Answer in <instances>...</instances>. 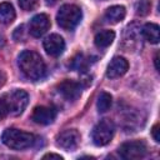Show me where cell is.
I'll return each instance as SVG.
<instances>
[{
  "label": "cell",
  "instance_id": "cell-1",
  "mask_svg": "<svg viewBox=\"0 0 160 160\" xmlns=\"http://www.w3.org/2000/svg\"><path fill=\"white\" fill-rule=\"evenodd\" d=\"M18 65L21 72L30 80H40L46 74V65L42 58L31 50H24L18 56Z\"/></svg>",
  "mask_w": 160,
  "mask_h": 160
},
{
  "label": "cell",
  "instance_id": "cell-2",
  "mask_svg": "<svg viewBox=\"0 0 160 160\" xmlns=\"http://www.w3.org/2000/svg\"><path fill=\"white\" fill-rule=\"evenodd\" d=\"M1 141L12 150H25L34 145L35 135L22 131L20 129L9 128L4 130L1 135Z\"/></svg>",
  "mask_w": 160,
  "mask_h": 160
},
{
  "label": "cell",
  "instance_id": "cell-3",
  "mask_svg": "<svg viewBox=\"0 0 160 160\" xmlns=\"http://www.w3.org/2000/svg\"><path fill=\"white\" fill-rule=\"evenodd\" d=\"M82 12L79 6L72 4H65L62 5L58 14H56V21L60 28L64 30H74L81 21Z\"/></svg>",
  "mask_w": 160,
  "mask_h": 160
},
{
  "label": "cell",
  "instance_id": "cell-4",
  "mask_svg": "<svg viewBox=\"0 0 160 160\" xmlns=\"http://www.w3.org/2000/svg\"><path fill=\"white\" fill-rule=\"evenodd\" d=\"M2 98L5 100L9 115H12V116H18V115L22 114V111L25 110V108L28 106V102H29L28 92L24 90H20V89H15V90L5 94Z\"/></svg>",
  "mask_w": 160,
  "mask_h": 160
},
{
  "label": "cell",
  "instance_id": "cell-5",
  "mask_svg": "<svg viewBox=\"0 0 160 160\" xmlns=\"http://www.w3.org/2000/svg\"><path fill=\"white\" fill-rule=\"evenodd\" d=\"M114 132H115V125H114L112 120L102 119L94 126V129L91 131L92 142L96 146H104L111 141Z\"/></svg>",
  "mask_w": 160,
  "mask_h": 160
},
{
  "label": "cell",
  "instance_id": "cell-6",
  "mask_svg": "<svg viewBox=\"0 0 160 160\" xmlns=\"http://www.w3.org/2000/svg\"><path fill=\"white\" fill-rule=\"evenodd\" d=\"M119 154L126 160H139L148 154V146L144 140H131L120 145Z\"/></svg>",
  "mask_w": 160,
  "mask_h": 160
},
{
  "label": "cell",
  "instance_id": "cell-7",
  "mask_svg": "<svg viewBox=\"0 0 160 160\" xmlns=\"http://www.w3.org/2000/svg\"><path fill=\"white\" fill-rule=\"evenodd\" d=\"M80 144V134L75 129H68L56 136V145L64 150H74Z\"/></svg>",
  "mask_w": 160,
  "mask_h": 160
},
{
  "label": "cell",
  "instance_id": "cell-8",
  "mask_svg": "<svg viewBox=\"0 0 160 160\" xmlns=\"http://www.w3.org/2000/svg\"><path fill=\"white\" fill-rule=\"evenodd\" d=\"M44 50L50 55V56H60L64 50H65V41L59 34H50L46 36L42 41Z\"/></svg>",
  "mask_w": 160,
  "mask_h": 160
},
{
  "label": "cell",
  "instance_id": "cell-9",
  "mask_svg": "<svg viewBox=\"0 0 160 160\" xmlns=\"http://www.w3.org/2000/svg\"><path fill=\"white\" fill-rule=\"evenodd\" d=\"M50 28V19L46 14H38L32 16L29 22V32L34 38L42 36Z\"/></svg>",
  "mask_w": 160,
  "mask_h": 160
},
{
  "label": "cell",
  "instance_id": "cell-10",
  "mask_svg": "<svg viewBox=\"0 0 160 160\" xmlns=\"http://www.w3.org/2000/svg\"><path fill=\"white\" fill-rule=\"evenodd\" d=\"M129 69V62L124 56H114L106 68V76L109 79H116L122 76Z\"/></svg>",
  "mask_w": 160,
  "mask_h": 160
},
{
  "label": "cell",
  "instance_id": "cell-11",
  "mask_svg": "<svg viewBox=\"0 0 160 160\" xmlns=\"http://www.w3.org/2000/svg\"><path fill=\"white\" fill-rule=\"evenodd\" d=\"M58 91L66 100L74 101L81 95V85L72 80H64L58 85Z\"/></svg>",
  "mask_w": 160,
  "mask_h": 160
},
{
  "label": "cell",
  "instance_id": "cell-12",
  "mask_svg": "<svg viewBox=\"0 0 160 160\" xmlns=\"http://www.w3.org/2000/svg\"><path fill=\"white\" fill-rule=\"evenodd\" d=\"M56 118V110L51 106H36L32 111L31 119L40 125H49Z\"/></svg>",
  "mask_w": 160,
  "mask_h": 160
},
{
  "label": "cell",
  "instance_id": "cell-13",
  "mask_svg": "<svg viewBox=\"0 0 160 160\" xmlns=\"http://www.w3.org/2000/svg\"><path fill=\"white\" fill-rule=\"evenodd\" d=\"M126 15V10L122 5H114L106 9L105 11V19L111 22V24H118L120 22Z\"/></svg>",
  "mask_w": 160,
  "mask_h": 160
},
{
  "label": "cell",
  "instance_id": "cell-14",
  "mask_svg": "<svg viewBox=\"0 0 160 160\" xmlns=\"http://www.w3.org/2000/svg\"><path fill=\"white\" fill-rule=\"evenodd\" d=\"M142 36L151 44H158L160 40V32H159V25L154 22H148L141 29Z\"/></svg>",
  "mask_w": 160,
  "mask_h": 160
},
{
  "label": "cell",
  "instance_id": "cell-15",
  "mask_svg": "<svg viewBox=\"0 0 160 160\" xmlns=\"http://www.w3.org/2000/svg\"><path fill=\"white\" fill-rule=\"evenodd\" d=\"M115 39V32L112 30H101L99 32H96L95 38H94V42L99 49H104L108 48L109 45H111V42Z\"/></svg>",
  "mask_w": 160,
  "mask_h": 160
},
{
  "label": "cell",
  "instance_id": "cell-16",
  "mask_svg": "<svg viewBox=\"0 0 160 160\" xmlns=\"http://www.w3.org/2000/svg\"><path fill=\"white\" fill-rule=\"evenodd\" d=\"M15 10L10 2L0 4V22L4 25H9L15 20Z\"/></svg>",
  "mask_w": 160,
  "mask_h": 160
},
{
  "label": "cell",
  "instance_id": "cell-17",
  "mask_svg": "<svg viewBox=\"0 0 160 160\" xmlns=\"http://www.w3.org/2000/svg\"><path fill=\"white\" fill-rule=\"evenodd\" d=\"M111 104H112V98H111V95H110L109 92L102 91V92L99 95V98H98L96 108H98L99 112H105V111H108V110L110 109Z\"/></svg>",
  "mask_w": 160,
  "mask_h": 160
},
{
  "label": "cell",
  "instance_id": "cell-18",
  "mask_svg": "<svg viewBox=\"0 0 160 160\" xmlns=\"http://www.w3.org/2000/svg\"><path fill=\"white\" fill-rule=\"evenodd\" d=\"M18 2H19V6H20L22 10H25V11H31V10H34V9L38 6L39 0H18Z\"/></svg>",
  "mask_w": 160,
  "mask_h": 160
},
{
  "label": "cell",
  "instance_id": "cell-19",
  "mask_svg": "<svg viewBox=\"0 0 160 160\" xmlns=\"http://www.w3.org/2000/svg\"><path fill=\"white\" fill-rule=\"evenodd\" d=\"M150 10V1L149 0H139L136 6V12L139 15H146Z\"/></svg>",
  "mask_w": 160,
  "mask_h": 160
},
{
  "label": "cell",
  "instance_id": "cell-20",
  "mask_svg": "<svg viewBox=\"0 0 160 160\" xmlns=\"http://www.w3.org/2000/svg\"><path fill=\"white\" fill-rule=\"evenodd\" d=\"M8 115H9V112H8L6 104H5L4 98L1 96V98H0V119H4V118L8 116Z\"/></svg>",
  "mask_w": 160,
  "mask_h": 160
},
{
  "label": "cell",
  "instance_id": "cell-21",
  "mask_svg": "<svg viewBox=\"0 0 160 160\" xmlns=\"http://www.w3.org/2000/svg\"><path fill=\"white\" fill-rule=\"evenodd\" d=\"M151 135H152V138H154V140H155L156 142L160 141V125H159V124H155V125L152 126V129H151Z\"/></svg>",
  "mask_w": 160,
  "mask_h": 160
},
{
  "label": "cell",
  "instance_id": "cell-22",
  "mask_svg": "<svg viewBox=\"0 0 160 160\" xmlns=\"http://www.w3.org/2000/svg\"><path fill=\"white\" fill-rule=\"evenodd\" d=\"M42 159H58V160H62V156L59 155V154H52V152H50V154L44 155Z\"/></svg>",
  "mask_w": 160,
  "mask_h": 160
},
{
  "label": "cell",
  "instance_id": "cell-23",
  "mask_svg": "<svg viewBox=\"0 0 160 160\" xmlns=\"http://www.w3.org/2000/svg\"><path fill=\"white\" fill-rule=\"evenodd\" d=\"M154 60H155V68H156V70L159 71L160 68H159V58H158V54L155 55V59H154Z\"/></svg>",
  "mask_w": 160,
  "mask_h": 160
},
{
  "label": "cell",
  "instance_id": "cell-24",
  "mask_svg": "<svg viewBox=\"0 0 160 160\" xmlns=\"http://www.w3.org/2000/svg\"><path fill=\"white\" fill-rule=\"evenodd\" d=\"M45 1H46L48 5H54V4H56L59 0H45Z\"/></svg>",
  "mask_w": 160,
  "mask_h": 160
}]
</instances>
